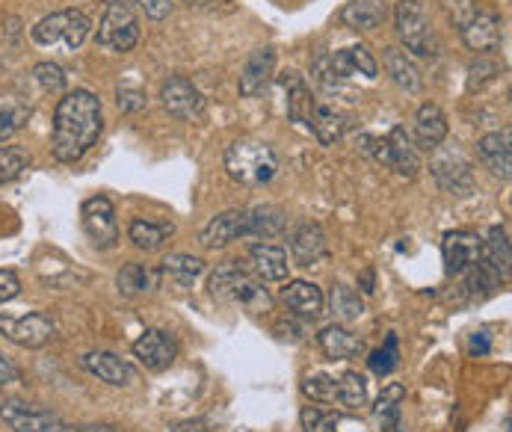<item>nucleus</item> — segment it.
Here are the masks:
<instances>
[{"label": "nucleus", "instance_id": "cd10ccee", "mask_svg": "<svg viewBox=\"0 0 512 432\" xmlns=\"http://www.w3.org/2000/svg\"><path fill=\"white\" fill-rule=\"evenodd\" d=\"M282 299H285V305L291 308L293 314H299V317L314 320V317L323 314V293L311 282H291L288 288L282 290Z\"/></svg>", "mask_w": 512, "mask_h": 432}, {"label": "nucleus", "instance_id": "a19ab883", "mask_svg": "<svg viewBox=\"0 0 512 432\" xmlns=\"http://www.w3.org/2000/svg\"><path fill=\"white\" fill-rule=\"evenodd\" d=\"M30 119V110L21 104H0V143L9 140L12 134H18L24 128V122Z\"/></svg>", "mask_w": 512, "mask_h": 432}, {"label": "nucleus", "instance_id": "f257e3e1", "mask_svg": "<svg viewBox=\"0 0 512 432\" xmlns=\"http://www.w3.org/2000/svg\"><path fill=\"white\" fill-rule=\"evenodd\" d=\"M104 128L101 101L86 92L74 89L69 92L54 113V134H51V151L60 163H77L92 145L98 143Z\"/></svg>", "mask_w": 512, "mask_h": 432}, {"label": "nucleus", "instance_id": "c9c22d12", "mask_svg": "<svg viewBox=\"0 0 512 432\" xmlns=\"http://www.w3.org/2000/svg\"><path fill=\"white\" fill-rule=\"evenodd\" d=\"M329 305H332V314L341 320V323H353L365 314V302L362 296L347 285H335L329 293Z\"/></svg>", "mask_w": 512, "mask_h": 432}, {"label": "nucleus", "instance_id": "ddd939ff", "mask_svg": "<svg viewBox=\"0 0 512 432\" xmlns=\"http://www.w3.org/2000/svg\"><path fill=\"white\" fill-rule=\"evenodd\" d=\"M0 418L9 430L15 432H60L63 421L54 412L45 409H33L30 403L21 400H3L0 403Z\"/></svg>", "mask_w": 512, "mask_h": 432}, {"label": "nucleus", "instance_id": "58836bf2", "mask_svg": "<svg viewBox=\"0 0 512 432\" xmlns=\"http://www.w3.org/2000/svg\"><path fill=\"white\" fill-rule=\"evenodd\" d=\"M27 166H30V154L24 148H15V145L0 148V187L15 181Z\"/></svg>", "mask_w": 512, "mask_h": 432}, {"label": "nucleus", "instance_id": "c85d7f7f", "mask_svg": "<svg viewBox=\"0 0 512 432\" xmlns=\"http://www.w3.org/2000/svg\"><path fill=\"white\" fill-rule=\"evenodd\" d=\"M510 261V234L504 225H495L489 231V240H483V264L492 267L501 276V282H507L510 279Z\"/></svg>", "mask_w": 512, "mask_h": 432}, {"label": "nucleus", "instance_id": "e433bc0d", "mask_svg": "<svg viewBox=\"0 0 512 432\" xmlns=\"http://www.w3.org/2000/svg\"><path fill=\"white\" fill-rule=\"evenodd\" d=\"M344 409L350 412H359L367 406V382L365 376H359L356 370H347L341 379H338V397H335Z\"/></svg>", "mask_w": 512, "mask_h": 432}, {"label": "nucleus", "instance_id": "3c124183", "mask_svg": "<svg viewBox=\"0 0 512 432\" xmlns=\"http://www.w3.org/2000/svg\"><path fill=\"white\" fill-rule=\"evenodd\" d=\"M202 427H208V421H184V424H175L172 432H202Z\"/></svg>", "mask_w": 512, "mask_h": 432}, {"label": "nucleus", "instance_id": "0eeeda50", "mask_svg": "<svg viewBox=\"0 0 512 432\" xmlns=\"http://www.w3.org/2000/svg\"><path fill=\"white\" fill-rule=\"evenodd\" d=\"M367 151L388 169H394L397 175L403 178H418L421 172V154L418 148L412 145L409 134L403 128H391L388 137H379V140H367Z\"/></svg>", "mask_w": 512, "mask_h": 432}, {"label": "nucleus", "instance_id": "473e14b6", "mask_svg": "<svg viewBox=\"0 0 512 432\" xmlns=\"http://www.w3.org/2000/svg\"><path fill=\"white\" fill-rule=\"evenodd\" d=\"M175 234V225L172 222H151V219H134L131 228H128V237L134 240L137 249L143 252H157L166 246V240Z\"/></svg>", "mask_w": 512, "mask_h": 432}, {"label": "nucleus", "instance_id": "423d86ee", "mask_svg": "<svg viewBox=\"0 0 512 432\" xmlns=\"http://www.w3.org/2000/svg\"><path fill=\"white\" fill-rule=\"evenodd\" d=\"M89 18L80 12V9H63V12H51V15H45L33 30H30V36H33V42L36 45H45V48H51V45H66L69 51H77L80 45H83V39L89 36Z\"/></svg>", "mask_w": 512, "mask_h": 432}, {"label": "nucleus", "instance_id": "603ef678", "mask_svg": "<svg viewBox=\"0 0 512 432\" xmlns=\"http://www.w3.org/2000/svg\"><path fill=\"white\" fill-rule=\"evenodd\" d=\"M362 285H365V293H373V270H367L365 276H362Z\"/></svg>", "mask_w": 512, "mask_h": 432}, {"label": "nucleus", "instance_id": "4c0bfd02", "mask_svg": "<svg viewBox=\"0 0 512 432\" xmlns=\"http://www.w3.org/2000/svg\"><path fill=\"white\" fill-rule=\"evenodd\" d=\"M302 394H305V397H311L314 403H335V397H338V379H332L329 373L305 376V382H302Z\"/></svg>", "mask_w": 512, "mask_h": 432}, {"label": "nucleus", "instance_id": "20e7f679", "mask_svg": "<svg viewBox=\"0 0 512 432\" xmlns=\"http://www.w3.org/2000/svg\"><path fill=\"white\" fill-rule=\"evenodd\" d=\"M95 42L107 51L128 54L140 42V18L134 0H104V18L98 24Z\"/></svg>", "mask_w": 512, "mask_h": 432}, {"label": "nucleus", "instance_id": "2f4dec72", "mask_svg": "<svg viewBox=\"0 0 512 432\" xmlns=\"http://www.w3.org/2000/svg\"><path fill=\"white\" fill-rule=\"evenodd\" d=\"M403 400H406V388H403L400 382H391V385H385V388H382V394H379V400H376V406H373V418H376L379 430L382 432L397 430Z\"/></svg>", "mask_w": 512, "mask_h": 432}, {"label": "nucleus", "instance_id": "ea45409f", "mask_svg": "<svg viewBox=\"0 0 512 432\" xmlns=\"http://www.w3.org/2000/svg\"><path fill=\"white\" fill-rule=\"evenodd\" d=\"M370 370L376 373V376H388L397 364H400V344H397V335H388L385 338V344L376 350V353H370Z\"/></svg>", "mask_w": 512, "mask_h": 432}, {"label": "nucleus", "instance_id": "9d476101", "mask_svg": "<svg viewBox=\"0 0 512 432\" xmlns=\"http://www.w3.org/2000/svg\"><path fill=\"white\" fill-rule=\"evenodd\" d=\"M160 101L181 122H196V119L205 116V98H202V92L196 89L193 80H187L181 74H172L160 86Z\"/></svg>", "mask_w": 512, "mask_h": 432}, {"label": "nucleus", "instance_id": "79ce46f5", "mask_svg": "<svg viewBox=\"0 0 512 432\" xmlns=\"http://www.w3.org/2000/svg\"><path fill=\"white\" fill-rule=\"evenodd\" d=\"M33 77L45 92H63L66 89V72L57 63H39L33 69Z\"/></svg>", "mask_w": 512, "mask_h": 432}, {"label": "nucleus", "instance_id": "6e6552de", "mask_svg": "<svg viewBox=\"0 0 512 432\" xmlns=\"http://www.w3.org/2000/svg\"><path fill=\"white\" fill-rule=\"evenodd\" d=\"M433 151L436 154H433L430 172H433L436 184L450 196H468L474 190V166H471V160L459 148H450V145L447 148L439 145Z\"/></svg>", "mask_w": 512, "mask_h": 432}, {"label": "nucleus", "instance_id": "2eb2a0df", "mask_svg": "<svg viewBox=\"0 0 512 432\" xmlns=\"http://www.w3.org/2000/svg\"><path fill=\"white\" fill-rule=\"evenodd\" d=\"M134 356L146 364L148 370H169L172 361L178 356V344L163 332V329H146L137 341H134Z\"/></svg>", "mask_w": 512, "mask_h": 432}, {"label": "nucleus", "instance_id": "1a4fd4ad", "mask_svg": "<svg viewBox=\"0 0 512 432\" xmlns=\"http://www.w3.org/2000/svg\"><path fill=\"white\" fill-rule=\"evenodd\" d=\"M80 222L89 240L98 249H113L119 243V222H116V208L107 196H92L80 205Z\"/></svg>", "mask_w": 512, "mask_h": 432}, {"label": "nucleus", "instance_id": "f704fd0d", "mask_svg": "<svg viewBox=\"0 0 512 432\" xmlns=\"http://www.w3.org/2000/svg\"><path fill=\"white\" fill-rule=\"evenodd\" d=\"M202 270H205V261L202 258H193V255H169L163 261V267H160V276L169 279L178 288H187Z\"/></svg>", "mask_w": 512, "mask_h": 432}, {"label": "nucleus", "instance_id": "f3484780", "mask_svg": "<svg viewBox=\"0 0 512 432\" xmlns=\"http://www.w3.org/2000/svg\"><path fill=\"white\" fill-rule=\"evenodd\" d=\"M477 157L480 163L498 175V178H510L512 175V137L510 131H498V134H486L480 143H477Z\"/></svg>", "mask_w": 512, "mask_h": 432}, {"label": "nucleus", "instance_id": "49530a36", "mask_svg": "<svg viewBox=\"0 0 512 432\" xmlns=\"http://www.w3.org/2000/svg\"><path fill=\"white\" fill-rule=\"evenodd\" d=\"M151 21H163L172 12V0H134Z\"/></svg>", "mask_w": 512, "mask_h": 432}, {"label": "nucleus", "instance_id": "f8f14e48", "mask_svg": "<svg viewBox=\"0 0 512 432\" xmlns=\"http://www.w3.org/2000/svg\"><path fill=\"white\" fill-rule=\"evenodd\" d=\"M462 42L474 51V54H492L501 48V39H504V21L498 12L492 9H477L462 27Z\"/></svg>", "mask_w": 512, "mask_h": 432}, {"label": "nucleus", "instance_id": "aec40b11", "mask_svg": "<svg viewBox=\"0 0 512 432\" xmlns=\"http://www.w3.org/2000/svg\"><path fill=\"white\" fill-rule=\"evenodd\" d=\"M273 72H276V51L273 48L252 51V57L246 60V66L240 72V95H246V98L258 95L270 83Z\"/></svg>", "mask_w": 512, "mask_h": 432}, {"label": "nucleus", "instance_id": "de8ad7c7", "mask_svg": "<svg viewBox=\"0 0 512 432\" xmlns=\"http://www.w3.org/2000/svg\"><path fill=\"white\" fill-rule=\"evenodd\" d=\"M21 293V282L12 270H0V302H9Z\"/></svg>", "mask_w": 512, "mask_h": 432}, {"label": "nucleus", "instance_id": "a18cd8bd", "mask_svg": "<svg viewBox=\"0 0 512 432\" xmlns=\"http://www.w3.org/2000/svg\"><path fill=\"white\" fill-rule=\"evenodd\" d=\"M498 66L495 63H489V60H480V63H474L471 66V77H468V89L474 92V89H480L483 83H489V80H495L498 77Z\"/></svg>", "mask_w": 512, "mask_h": 432}, {"label": "nucleus", "instance_id": "9b49d317", "mask_svg": "<svg viewBox=\"0 0 512 432\" xmlns=\"http://www.w3.org/2000/svg\"><path fill=\"white\" fill-rule=\"evenodd\" d=\"M441 255H444V267L450 276H465L471 267L480 264L483 258V240L474 231H447L441 240Z\"/></svg>", "mask_w": 512, "mask_h": 432}, {"label": "nucleus", "instance_id": "c03bdc74", "mask_svg": "<svg viewBox=\"0 0 512 432\" xmlns=\"http://www.w3.org/2000/svg\"><path fill=\"white\" fill-rule=\"evenodd\" d=\"M116 101H119V107L125 113H137V110L146 107V92L137 89V86H119V98Z\"/></svg>", "mask_w": 512, "mask_h": 432}, {"label": "nucleus", "instance_id": "72a5a7b5", "mask_svg": "<svg viewBox=\"0 0 512 432\" xmlns=\"http://www.w3.org/2000/svg\"><path fill=\"white\" fill-rule=\"evenodd\" d=\"M157 282H160V270H148L143 264H125L119 270V279H116L122 296H143V293H151V290L157 288Z\"/></svg>", "mask_w": 512, "mask_h": 432}, {"label": "nucleus", "instance_id": "393cba45", "mask_svg": "<svg viewBox=\"0 0 512 432\" xmlns=\"http://www.w3.org/2000/svg\"><path fill=\"white\" fill-rule=\"evenodd\" d=\"M388 18V0H350L341 12V21L350 30H376Z\"/></svg>", "mask_w": 512, "mask_h": 432}, {"label": "nucleus", "instance_id": "09e8293b", "mask_svg": "<svg viewBox=\"0 0 512 432\" xmlns=\"http://www.w3.org/2000/svg\"><path fill=\"white\" fill-rule=\"evenodd\" d=\"M489 347H492V338H489L486 332H474V335H471V344H468L471 356H486Z\"/></svg>", "mask_w": 512, "mask_h": 432}, {"label": "nucleus", "instance_id": "bb28decb", "mask_svg": "<svg viewBox=\"0 0 512 432\" xmlns=\"http://www.w3.org/2000/svg\"><path fill=\"white\" fill-rule=\"evenodd\" d=\"M282 86H285V92H288V116H291L293 122H299L302 128H308L311 113H314V107H317V101H314L308 83H305L299 74H285V77H282Z\"/></svg>", "mask_w": 512, "mask_h": 432}, {"label": "nucleus", "instance_id": "5701e85b", "mask_svg": "<svg viewBox=\"0 0 512 432\" xmlns=\"http://www.w3.org/2000/svg\"><path fill=\"white\" fill-rule=\"evenodd\" d=\"M249 261L252 270L258 273L261 282H285L288 279V252L279 246H267V243H255L249 249Z\"/></svg>", "mask_w": 512, "mask_h": 432}, {"label": "nucleus", "instance_id": "a878e982", "mask_svg": "<svg viewBox=\"0 0 512 432\" xmlns=\"http://www.w3.org/2000/svg\"><path fill=\"white\" fill-rule=\"evenodd\" d=\"M285 228H288V216L276 205H258V208L246 211V237L270 240V237L285 234Z\"/></svg>", "mask_w": 512, "mask_h": 432}, {"label": "nucleus", "instance_id": "dca6fc26", "mask_svg": "<svg viewBox=\"0 0 512 432\" xmlns=\"http://www.w3.org/2000/svg\"><path fill=\"white\" fill-rule=\"evenodd\" d=\"M329 252L326 246V231L317 222H305L293 231L291 237V258L299 267H314L317 261H323Z\"/></svg>", "mask_w": 512, "mask_h": 432}, {"label": "nucleus", "instance_id": "c756f323", "mask_svg": "<svg viewBox=\"0 0 512 432\" xmlns=\"http://www.w3.org/2000/svg\"><path fill=\"white\" fill-rule=\"evenodd\" d=\"M382 66H385V72L391 74V80H394L397 86H403L406 92H421L424 80H421L418 66L406 57V51H400V48H385Z\"/></svg>", "mask_w": 512, "mask_h": 432}, {"label": "nucleus", "instance_id": "b1692460", "mask_svg": "<svg viewBox=\"0 0 512 432\" xmlns=\"http://www.w3.org/2000/svg\"><path fill=\"white\" fill-rule=\"evenodd\" d=\"M415 140L427 151L439 148L447 140V116L441 113L439 104H424L415 113Z\"/></svg>", "mask_w": 512, "mask_h": 432}, {"label": "nucleus", "instance_id": "6ab92c4d", "mask_svg": "<svg viewBox=\"0 0 512 432\" xmlns=\"http://www.w3.org/2000/svg\"><path fill=\"white\" fill-rule=\"evenodd\" d=\"M83 367L92 376H98L101 382L116 385V388H125V385H131L137 379V370L128 361H122L119 356H113V353H104V350L83 356Z\"/></svg>", "mask_w": 512, "mask_h": 432}, {"label": "nucleus", "instance_id": "4be33fe9", "mask_svg": "<svg viewBox=\"0 0 512 432\" xmlns=\"http://www.w3.org/2000/svg\"><path fill=\"white\" fill-rule=\"evenodd\" d=\"M317 341H320V350H323L332 361L356 359V356L365 353V341H362L359 335H353L347 326H338V323L326 326V329L317 335Z\"/></svg>", "mask_w": 512, "mask_h": 432}, {"label": "nucleus", "instance_id": "7ed1b4c3", "mask_svg": "<svg viewBox=\"0 0 512 432\" xmlns=\"http://www.w3.org/2000/svg\"><path fill=\"white\" fill-rule=\"evenodd\" d=\"M211 293L217 299L225 302H234V305H243L249 311H270L273 299L267 288L261 285V279H255L252 273H246L237 261H228L220 264L214 273H211V282H208Z\"/></svg>", "mask_w": 512, "mask_h": 432}, {"label": "nucleus", "instance_id": "f03ea898", "mask_svg": "<svg viewBox=\"0 0 512 432\" xmlns=\"http://www.w3.org/2000/svg\"><path fill=\"white\" fill-rule=\"evenodd\" d=\"M225 172L240 187H264L279 172V154L261 140H237L225 148Z\"/></svg>", "mask_w": 512, "mask_h": 432}, {"label": "nucleus", "instance_id": "8fccbe9b", "mask_svg": "<svg viewBox=\"0 0 512 432\" xmlns=\"http://www.w3.org/2000/svg\"><path fill=\"white\" fill-rule=\"evenodd\" d=\"M12 382H21V370L12 361L0 356V385H12Z\"/></svg>", "mask_w": 512, "mask_h": 432}, {"label": "nucleus", "instance_id": "7c9ffc66", "mask_svg": "<svg viewBox=\"0 0 512 432\" xmlns=\"http://www.w3.org/2000/svg\"><path fill=\"white\" fill-rule=\"evenodd\" d=\"M308 131H311L323 145H335L344 137V131H347V119H344V113H338L335 107L317 104L314 113H311Z\"/></svg>", "mask_w": 512, "mask_h": 432}, {"label": "nucleus", "instance_id": "4468645a", "mask_svg": "<svg viewBox=\"0 0 512 432\" xmlns=\"http://www.w3.org/2000/svg\"><path fill=\"white\" fill-rule=\"evenodd\" d=\"M0 332H3L12 344L27 347V350H39V347L51 344L54 335H57L51 317H45V314H27V317H18V320H6V317H3V320H0Z\"/></svg>", "mask_w": 512, "mask_h": 432}, {"label": "nucleus", "instance_id": "39448f33", "mask_svg": "<svg viewBox=\"0 0 512 432\" xmlns=\"http://www.w3.org/2000/svg\"><path fill=\"white\" fill-rule=\"evenodd\" d=\"M394 24H397V36L406 45V51H412L418 57H436L441 51L439 36L418 0H400L394 6Z\"/></svg>", "mask_w": 512, "mask_h": 432}, {"label": "nucleus", "instance_id": "a211bd4d", "mask_svg": "<svg viewBox=\"0 0 512 432\" xmlns=\"http://www.w3.org/2000/svg\"><path fill=\"white\" fill-rule=\"evenodd\" d=\"M329 60H332V69L341 83H347L350 77H359V74L367 80H373L379 74V63L373 60V54L365 45H350L344 51H335V54H329Z\"/></svg>", "mask_w": 512, "mask_h": 432}, {"label": "nucleus", "instance_id": "37998d69", "mask_svg": "<svg viewBox=\"0 0 512 432\" xmlns=\"http://www.w3.org/2000/svg\"><path fill=\"white\" fill-rule=\"evenodd\" d=\"M302 430L305 432H338V424L329 412L317 409V406H305L302 409Z\"/></svg>", "mask_w": 512, "mask_h": 432}, {"label": "nucleus", "instance_id": "412c9836", "mask_svg": "<svg viewBox=\"0 0 512 432\" xmlns=\"http://www.w3.org/2000/svg\"><path fill=\"white\" fill-rule=\"evenodd\" d=\"M240 237H246V211H225L208 222V228L202 231L199 240L205 249H222Z\"/></svg>", "mask_w": 512, "mask_h": 432}]
</instances>
